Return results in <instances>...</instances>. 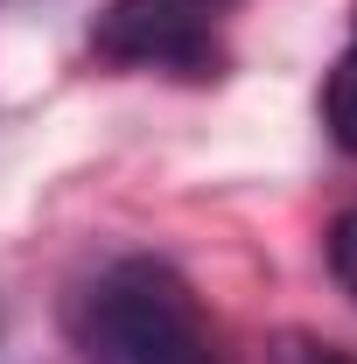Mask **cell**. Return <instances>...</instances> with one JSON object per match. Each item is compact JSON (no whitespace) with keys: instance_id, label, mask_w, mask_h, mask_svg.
Returning a JSON list of instances; mask_svg holds the SVG:
<instances>
[{"instance_id":"obj_6","label":"cell","mask_w":357,"mask_h":364,"mask_svg":"<svg viewBox=\"0 0 357 364\" xmlns=\"http://www.w3.org/2000/svg\"><path fill=\"white\" fill-rule=\"evenodd\" d=\"M203 7H218V0H203Z\"/></svg>"},{"instance_id":"obj_1","label":"cell","mask_w":357,"mask_h":364,"mask_svg":"<svg viewBox=\"0 0 357 364\" xmlns=\"http://www.w3.org/2000/svg\"><path fill=\"white\" fill-rule=\"evenodd\" d=\"M91 364H224L189 280L161 259H112L70 309Z\"/></svg>"},{"instance_id":"obj_2","label":"cell","mask_w":357,"mask_h":364,"mask_svg":"<svg viewBox=\"0 0 357 364\" xmlns=\"http://www.w3.org/2000/svg\"><path fill=\"white\" fill-rule=\"evenodd\" d=\"M91 49L127 70H169V77H218L224 43L203 0H105L91 21Z\"/></svg>"},{"instance_id":"obj_5","label":"cell","mask_w":357,"mask_h":364,"mask_svg":"<svg viewBox=\"0 0 357 364\" xmlns=\"http://www.w3.org/2000/svg\"><path fill=\"white\" fill-rule=\"evenodd\" d=\"M309 364H357V358H343V350H315Z\"/></svg>"},{"instance_id":"obj_4","label":"cell","mask_w":357,"mask_h":364,"mask_svg":"<svg viewBox=\"0 0 357 364\" xmlns=\"http://www.w3.org/2000/svg\"><path fill=\"white\" fill-rule=\"evenodd\" d=\"M329 273H336V287L357 301V203L329 225Z\"/></svg>"},{"instance_id":"obj_3","label":"cell","mask_w":357,"mask_h":364,"mask_svg":"<svg viewBox=\"0 0 357 364\" xmlns=\"http://www.w3.org/2000/svg\"><path fill=\"white\" fill-rule=\"evenodd\" d=\"M322 127L343 154H357V14H351V36L336 49L329 77H322Z\"/></svg>"}]
</instances>
